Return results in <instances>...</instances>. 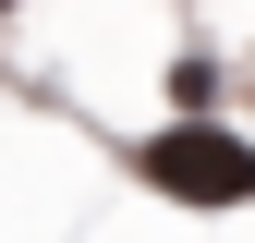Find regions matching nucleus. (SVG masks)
Wrapping results in <instances>:
<instances>
[{
    "instance_id": "1",
    "label": "nucleus",
    "mask_w": 255,
    "mask_h": 243,
    "mask_svg": "<svg viewBox=\"0 0 255 243\" xmlns=\"http://www.w3.org/2000/svg\"><path fill=\"white\" fill-rule=\"evenodd\" d=\"M146 182L182 207H243L255 195V146L219 134V122H170V134H146Z\"/></svg>"
},
{
    "instance_id": "2",
    "label": "nucleus",
    "mask_w": 255,
    "mask_h": 243,
    "mask_svg": "<svg viewBox=\"0 0 255 243\" xmlns=\"http://www.w3.org/2000/svg\"><path fill=\"white\" fill-rule=\"evenodd\" d=\"M0 12H12V0H0Z\"/></svg>"
}]
</instances>
